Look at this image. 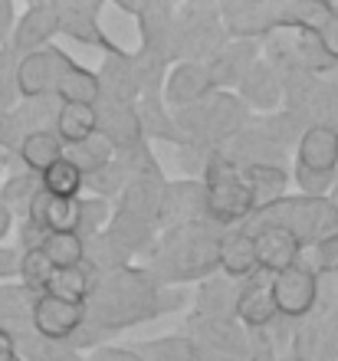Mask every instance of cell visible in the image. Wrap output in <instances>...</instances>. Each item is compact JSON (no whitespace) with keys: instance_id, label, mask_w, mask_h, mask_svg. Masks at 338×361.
<instances>
[{"instance_id":"cell-48","label":"cell","mask_w":338,"mask_h":361,"mask_svg":"<svg viewBox=\"0 0 338 361\" xmlns=\"http://www.w3.org/2000/svg\"><path fill=\"white\" fill-rule=\"evenodd\" d=\"M17 7H13V0H0V49L10 47V39H13V30H17Z\"/></svg>"},{"instance_id":"cell-3","label":"cell","mask_w":338,"mask_h":361,"mask_svg":"<svg viewBox=\"0 0 338 361\" xmlns=\"http://www.w3.org/2000/svg\"><path fill=\"white\" fill-rule=\"evenodd\" d=\"M256 227H279L306 247H315L319 240L338 237V207L332 197H306V194H289L276 200L272 207L256 210L243 224V230Z\"/></svg>"},{"instance_id":"cell-6","label":"cell","mask_w":338,"mask_h":361,"mask_svg":"<svg viewBox=\"0 0 338 361\" xmlns=\"http://www.w3.org/2000/svg\"><path fill=\"white\" fill-rule=\"evenodd\" d=\"M250 118H253V112L246 109V102L236 92H214L204 102V125H200V138L194 145H200L207 152H220L240 132H246Z\"/></svg>"},{"instance_id":"cell-22","label":"cell","mask_w":338,"mask_h":361,"mask_svg":"<svg viewBox=\"0 0 338 361\" xmlns=\"http://www.w3.org/2000/svg\"><path fill=\"white\" fill-rule=\"evenodd\" d=\"M220 273L236 279V283H246L256 273H263L260 269V253H256V237L250 230H224V237H220Z\"/></svg>"},{"instance_id":"cell-47","label":"cell","mask_w":338,"mask_h":361,"mask_svg":"<svg viewBox=\"0 0 338 361\" xmlns=\"http://www.w3.org/2000/svg\"><path fill=\"white\" fill-rule=\"evenodd\" d=\"M315 37H319L322 49H325V56H329L332 63L338 66V7H335V13L325 20V27H322Z\"/></svg>"},{"instance_id":"cell-25","label":"cell","mask_w":338,"mask_h":361,"mask_svg":"<svg viewBox=\"0 0 338 361\" xmlns=\"http://www.w3.org/2000/svg\"><path fill=\"white\" fill-rule=\"evenodd\" d=\"M240 171H243L246 188H250V194H253L256 210L272 207L276 200L289 197L292 174L286 171V164H246V168H240Z\"/></svg>"},{"instance_id":"cell-52","label":"cell","mask_w":338,"mask_h":361,"mask_svg":"<svg viewBox=\"0 0 338 361\" xmlns=\"http://www.w3.org/2000/svg\"><path fill=\"white\" fill-rule=\"evenodd\" d=\"M7 161H10V158L0 152V184H4V178H7V174H4V164H7Z\"/></svg>"},{"instance_id":"cell-49","label":"cell","mask_w":338,"mask_h":361,"mask_svg":"<svg viewBox=\"0 0 338 361\" xmlns=\"http://www.w3.org/2000/svg\"><path fill=\"white\" fill-rule=\"evenodd\" d=\"M20 276V250L0 247V283H17Z\"/></svg>"},{"instance_id":"cell-53","label":"cell","mask_w":338,"mask_h":361,"mask_svg":"<svg viewBox=\"0 0 338 361\" xmlns=\"http://www.w3.org/2000/svg\"><path fill=\"white\" fill-rule=\"evenodd\" d=\"M329 197H332V204H335V207H338V184H335V190H332Z\"/></svg>"},{"instance_id":"cell-46","label":"cell","mask_w":338,"mask_h":361,"mask_svg":"<svg viewBox=\"0 0 338 361\" xmlns=\"http://www.w3.org/2000/svg\"><path fill=\"white\" fill-rule=\"evenodd\" d=\"M83 361H145L138 352H135V345H102V348H95L89 352Z\"/></svg>"},{"instance_id":"cell-2","label":"cell","mask_w":338,"mask_h":361,"mask_svg":"<svg viewBox=\"0 0 338 361\" xmlns=\"http://www.w3.org/2000/svg\"><path fill=\"white\" fill-rule=\"evenodd\" d=\"M220 237L224 230L207 220L168 227L158 233L155 247L141 259V267L161 286L184 289L191 283H204L214 273H220Z\"/></svg>"},{"instance_id":"cell-17","label":"cell","mask_w":338,"mask_h":361,"mask_svg":"<svg viewBox=\"0 0 338 361\" xmlns=\"http://www.w3.org/2000/svg\"><path fill=\"white\" fill-rule=\"evenodd\" d=\"M217 92L214 86V76H210V69L207 63H174L168 69V79H164V92L161 99L171 105V109H188V105H198L204 99Z\"/></svg>"},{"instance_id":"cell-32","label":"cell","mask_w":338,"mask_h":361,"mask_svg":"<svg viewBox=\"0 0 338 361\" xmlns=\"http://www.w3.org/2000/svg\"><path fill=\"white\" fill-rule=\"evenodd\" d=\"M56 99L59 102H69V105H95L102 99V89H99V76L95 69L83 66V63H69L63 79L56 86Z\"/></svg>"},{"instance_id":"cell-11","label":"cell","mask_w":338,"mask_h":361,"mask_svg":"<svg viewBox=\"0 0 338 361\" xmlns=\"http://www.w3.org/2000/svg\"><path fill=\"white\" fill-rule=\"evenodd\" d=\"M56 13H59V37L83 43L89 49H102V53L115 43L102 27V13H105L102 0H56Z\"/></svg>"},{"instance_id":"cell-13","label":"cell","mask_w":338,"mask_h":361,"mask_svg":"<svg viewBox=\"0 0 338 361\" xmlns=\"http://www.w3.org/2000/svg\"><path fill=\"white\" fill-rule=\"evenodd\" d=\"M207 220V190L200 178H178L168 180L164 197L158 210V230L178 227V224H194Z\"/></svg>"},{"instance_id":"cell-45","label":"cell","mask_w":338,"mask_h":361,"mask_svg":"<svg viewBox=\"0 0 338 361\" xmlns=\"http://www.w3.org/2000/svg\"><path fill=\"white\" fill-rule=\"evenodd\" d=\"M17 66L20 56L13 49H0V109H13L20 102V89H17Z\"/></svg>"},{"instance_id":"cell-31","label":"cell","mask_w":338,"mask_h":361,"mask_svg":"<svg viewBox=\"0 0 338 361\" xmlns=\"http://www.w3.org/2000/svg\"><path fill=\"white\" fill-rule=\"evenodd\" d=\"M132 259L135 257L112 237V233H109V230H102V233H95V237L85 240L83 267L89 269L92 276H105V273H115V269L132 267Z\"/></svg>"},{"instance_id":"cell-10","label":"cell","mask_w":338,"mask_h":361,"mask_svg":"<svg viewBox=\"0 0 338 361\" xmlns=\"http://www.w3.org/2000/svg\"><path fill=\"white\" fill-rule=\"evenodd\" d=\"M272 299L282 322H299L319 302V276L299 259L296 267L272 276Z\"/></svg>"},{"instance_id":"cell-23","label":"cell","mask_w":338,"mask_h":361,"mask_svg":"<svg viewBox=\"0 0 338 361\" xmlns=\"http://www.w3.org/2000/svg\"><path fill=\"white\" fill-rule=\"evenodd\" d=\"M256 237V253H260V269L266 276H276L282 269L296 267L302 259V243L292 233L279 227H256L250 230Z\"/></svg>"},{"instance_id":"cell-24","label":"cell","mask_w":338,"mask_h":361,"mask_svg":"<svg viewBox=\"0 0 338 361\" xmlns=\"http://www.w3.org/2000/svg\"><path fill=\"white\" fill-rule=\"evenodd\" d=\"M240 286L243 283H236L230 276L214 273L210 279L198 283V289H194V309L191 312L207 315V319H234Z\"/></svg>"},{"instance_id":"cell-21","label":"cell","mask_w":338,"mask_h":361,"mask_svg":"<svg viewBox=\"0 0 338 361\" xmlns=\"http://www.w3.org/2000/svg\"><path fill=\"white\" fill-rule=\"evenodd\" d=\"M260 59H263V47H260V43H253V39H227V47L207 63L217 92H236L240 79H243Z\"/></svg>"},{"instance_id":"cell-16","label":"cell","mask_w":338,"mask_h":361,"mask_svg":"<svg viewBox=\"0 0 338 361\" xmlns=\"http://www.w3.org/2000/svg\"><path fill=\"white\" fill-rule=\"evenodd\" d=\"M95 76H99L102 99L125 102V105H138L141 102V89H138V79H135L132 49L112 43V47L102 53V66L95 69Z\"/></svg>"},{"instance_id":"cell-36","label":"cell","mask_w":338,"mask_h":361,"mask_svg":"<svg viewBox=\"0 0 338 361\" xmlns=\"http://www.w3.org/2000/svg\"><path fill=\"white\" fill-rule=\"evenodd\" d=\"M40 174L33 171H10L7 178H4V184H0V204L13 214L17 220H27L30 214V204H33V197L40 194Z\"/></svg>"},{"instance_id":"cell-29","label":"cell","mask_w":338,"mask_h":361,"mask_svg":"<svg viewBox=\"0 0 338 361\" xmlns=\"http://www.w3.org/2000/svg\"><path fill=\"white\" fill-rule=\"evenodd\" d=\"M66 158V145L56 138V132H37V135H27L17 148V161L23 171H33V174H43L49 171L56 161Z\"/></svg>"},{"instance_id":"cell-35","label":"cell","mask_w":338,"mask_h":361,"mask_svg":"<svg viewBox=\"0 0 338 361\" xmlns=\"http://www.w3.org/2000/svg\"><path fill=\"white\" fill-rule=\"evenodd\" d=\"M99 132V115H95V105H69L59 102V115H56V138L63 145H79L85 142L89 135Z\"/></svg>"},{"instance_id":"cell-30","label":"cell","mask_w":338,"mask_h":361,"mask_svg":"<svg viewBox=\"0 0 338 361\" xmlns=\"http://www.w3.org/2000/svg\"><path fill=\"white\" fill-rule=\"evenodd\" d=\"M33 299L37 295L20 283H0V332H27L33 329Z\"/></svg>"},{"instance_id":"cell-44","label":"cell","mask_w":338,"mask_h":361,"mask_svg":"<svg viewBox=\"0 0 338 361\" xmlns=\"http://www.w3.org/2000/svg\"><path fill=\"white\" fill-rule=\"evenodd\" d=\"M302 263L315 276H338V237L319 240L315 247L302 250Z\"/></svg>"},{"instance_id":"cell-28","label":"cell","mask_w":338,"mask_h":361,"mask_svg":"<svg viewBox=\"0 0 338 361\" xmlns=\"http://www.w3.org/2000/svg\"><path fill=\"white\" fill-rule=\"evenodd\" d=\"M332 13L329 0H279V33H319Z\"/></svg>"},{"instance_id":"cell-5","label":"cell","mask_w":338,"mask_h":361,"mask_svg":"<svg viewBox=\"0 0 338 361\" xmlns=\"http://www.w3.org/2000/svg\"><path fill=\"white\" fill-rule=\"evenodd\" d=\"M227 30L220 20L217 4H188L178 7V43H174V59L184 63H210V59L227 47Z\"/></svg>"},{"instance_id":"cell-8","label":"cell","mask_w":338,"mask_h":361,"mask_svg":"<svg viewBox=\"0 0 338 361\" xmlns=\"http://www.w3.org/2000/svg\"><path fill=\"white\" fill-rule=\"evenodd\" d=\"M230 39H272L279 33V0H230L217 4Z\"/></svg>"},{"instance_id":"cell-43","label":"cell","mask_w":338,"mask_h":361,"mask_svg":"<svg viewBox=\"0 0 338 361\" xmlns=\"http://www.w3.org/2000/svg\"><path fill=\"white\" fill-rule=\"evenodd\" d=\"M125 184H128V171H125V164L115 158L109 168H102L99 174H92V178H85V194L89 197H102V200H119L122 197Z\"/></svg>"},{"instance_id":"cell-34","label":"cell","mask_w":338,"mask_h":361,"mask_svg":"<svg viewBox=\"0 0 338 361\" xmlns=\"http://www.w3.org/2000/svg\"><path fill=\"white\" fill-rule=\"evenodd\" d=\"M13 122H17L20 135H37V132H56V115H59V99H20L13 109Z\"/></svg>"},{"instance_id":"cell-15","label":"cell","mask_w":338,"mask_h":361,"mask_svg":"<svg viewBox=\"0 0 338 361\" xmlns=\"http://www.w3.org/2000/svg\"><path fill=\"white\" fill-rule=\"evenodd\" d=\"M59 37V13H56V0L49 4H30L17 20V30H13V39H10V49L17 53L20 59L37 53V49L53 47V39Z\"/></svg>"},{"instance_id":"cell-51","label":"cell","mask_w":338,"mask_h":361,"mask_svg":"<svg viewBox=\"0 0 338 361\" xmlns=\"http://www.w3.org/2000/svg\"><path fill=\"white\" fill-rule=\"evenodd\" d=\"M13 224H17V217L10 214L4 204H0V247H4V240L10 237V230H13Z\"/></svg>"},{"instance_id":"cell-39","label":"cell","mask_w":338,"mask_h":361,"mask_svg":"<svg viewBox=\"0 0 338 361\" xmlns=\"http://www.w3.org/2000/svg\"><path fill=\"white\" fill-rule=\"evenodd\" d=\"M40 184H43V190L53 194V197L79 200L83 197V190H85V174L79 171L69 158H63V161H56L49 171L40 174Z\"/></svg>"},{"instance_id":"cell-12","label":"cell","mask_w":338,"mask_h":361,"mask_svg":"<svg viewBox=\"0 0 338 361\" xmlns=\"http://www.w3.org/2000/svg\"><path fill=\"white\" fill-rule=\"evenodd\" d=\"M306 174L338 180V125H309L296 145V164Z\"/></svg>"},{"instance_id":"cell-37","label":"cell","mask_w":338,"mask_h":361,"mask_svg":"<svg viewBox=\"0 0 338 361\" xmlns=\"http://www.w3.org/2000/svg\"><path fill=\"white\" fill-rule=\"evenodd\" d=\"M66 158L85 174V178H92V174H99L102 168H109V164L119 158V152L112 148V142H109L105 135L95 132V135H89L85 142L69 145V148H66Z\"/></svg>"},{"instance_id":"cell-27","label":"cell","mask_w":338,"mask_h":361,"mask_svg":"<svg viewBox=\"0 0 338 361\" xmlns=\"http://www.w3.org/2000/svg\"><path fill=\"white\" fill-rule=\"evenodd\" d=\"M138 118H141V132H145V142H164L181 148L184 145V135L178 132V122H174V109H171L161 95H145L138 102Z\"/></svg>"},{"instance_id":"cell-33","label":"cell","mask_w":338,"mask_h":361,"mask_svg":"<svg viewBox=\"0 0 338 361\" xmlns=\"http://www.w3.org/2000/svg\"><path fill=\"white\" fill-rule=\"evenodd\" d=\"M13 345H17V358H23V361H83V355L76 352L73 345L53 342L47 335H40L37 329L17 332L13 335Z\"/></svg>"},{"instance_id":"cell-1","label":"cell","mask_w":338,"mask_h":361,"mask_svg":"<svg viewBox=\"0 0 338 361\" xmlns=\"http://www.w3.org/2000/svg\"><path fill=\"white\" fill-rule=\"evenodd\" d=\"M188 305V293L178 286H161L145 267H125L95 276L92 293L85 299V322L105 335L112 345L125 329L151 322L158 315L178 312Z\"/></svg>"},{"instance_id":"cell-54","label":"cell","mask_w":338,"mask_h":361,"mask_svg":"<svg viewBox=\"0 0 338 361\" xmlns=\"http://www.w3.org/2000/svg\"><path fill=\"white\" fill-rule=\"evenodd\" d=\"M17 361H23V358H17Z\"/></svg>"},{"instance_id":"cell-26","label":"cell","mask_w":338,"mask_h":361,"mask_svg":"<svg viewBox=\"0 0 338 361\" xmlns=\"http://www.w3.org/2000/svg\"><path fill=\"white\" fill-rule=\"evenodd\" d=\"M135 352L145 361H220L217 355H210L204 345L194 342L184 332H171V335H161V338L138 342Z\"/></svg>"},{"instance_id":"cell-20","label":"cell","mask_w":338,"mask_h":361,"mask_svg":"<svg viewBox=\"0 0 338 361\" xmlns=\"http://www.w3.org/2000/svg\"><path fill=\"white\" fill-rule=\"evenodd\" d=\"M85 322V305H76V302H63L56 295L49 293H40L33 299V329L40 335H47L53 342H66L73 338Z\"/></svg>"},{"instance_id":"cell-42","label":"cell","mask_w":338,"mask_h":361,"mask_svg":"<svg viewBox=\"0 0 338 361\" xmlns=\"http://www.w3.org/2000/svg\"><path fill=\"white\" fill-rule=\"evenodd\" d=\"M112 214H115L112 200L83 194V197H79V230H76V233H79L83 240L102 233V230H109V224H112Z\"/></svg>"},{"instance_id":"cell-50","label":"cell","mask_w":338,"mask_h":361,"mask_svg":"<svg viewBox=\"0 0 338 361\" xmlns=\"http://www.w3.org/2000/svg\"><path fill=\"white\" fill-rule=\"evenodd\" d=\"M0 361H17V345L10 332H0Z\"/></svg>"},{"instance_id":"cell-7","label":"cell","mask_w":338,"mask_h":361,"mask_svg":"<svg viewBox=\"0 0 338 361\" xmlns=\"http://www.w3.org/2000/svg\"><path fill=\"white\" fill-rule=\"evenodd\" d=\"M181 332L200 342L220 361H250V332L236 319H207V315L191 312Z\"/></svg>"},{"instance_id":"cell-9","label":"cell","mask_w":338,"mask_h":361,"mask_svg":"<svg viewBox=\"0 0 338 361\" xmlns=\"http://www.w3.org/2000/svg\"><path fill=\"white\" fill-rule=\"evenodd\" d=\"M69 63H73V56L66 49H59L56 43L23 56L17 66L20 99H56V86Z\"/></svg>"},{"instance_id":"cell-40","label":"cell","mask_w":338,"mask_h":361,"mask_svg":"<svg viewBox=\"0 0 338 361\" xmlns=\"http://www.w3.org/2000/svg\"><path fill=\"white\" fill-rule=\"evenodd\" d=\"M40 250L47 253L49 263L56 269L83 267V259H85V240L79 233H47Z\"/></svg>"},{"instance_id":"cell-18","label":"cell","mask_w":338,"mask_h":361,"mask_svg":"<svg viewBox=\"0 0 338 361\" xmlns=\"http://www.w3.org/2000/svg\"><path fill=\"white\" fill-rule=\"evenodd\" d=\"M236 95L246 102V109L256 115H272L279 112L282 102H286V86H282L279 69L272 66L270 59H260L236 86Z\"/></svg>"},{"instance_id":"cell-14","label":"cell","mask_w":338,"mask_h":361,"mask_svg":"<svg viewBox=\"0 0 338 361\" xmlns=\"http://www.w3.org/2000/svg\"><path fill=\"white\" fill-rule=\"evenodd\" d=\"M234 319L246 332H266V329L279 322V309H276V299H272V276L256 273L253 279H246L240 286Z\"/></svg>"},{"instance_id":"cell-4","label":"cell","mask_w":338,"mask_h":361,"mask_svg":"<svg viewBox=\"0 0 338 361\" xmlns=\"http://www.w3.org/2000/svg\"><path fill=\"white\" fill-rule=\"evenodd\" d=\"M204 190H207V224L220 230L243 227L256 214L253 194L246 188L240 164H234L224 152H214L204 168Z\"/></svg>"},{"instance_id":"cell-38","label":"cell","mask_w":338,"mask_h":361,"mask_svg":"<svg viewBox=\"0 0 338 361\" xmlns=\"http://www.w3.org/2000/svg\"><path fill=\"white\" fill-rule=\"evenodd\" d=\"M92 283H95V276L85 267H69V269H56V273H53L47 293L56 295V299H63V302L85 305V299H89V293H92Z\"/></svg>"},{"instance_id":"cell-19","label":"cell","mask_w":338,"mask_h":361,"mask_svg":"<svg viewBox=\"0 0 338 361\" xmlns=\"http://www.w3.org/2000/svg\"><path fill=\"white\" fill-rule=\"evenodd\" d=\"M95 115H99V135H105L119 154L135 152L138 145H145V132H141L138 105L112 102V99H99L95 102Z\"/></svg>"},{"instance_id":"cell-41","label":"cell","mask_w":338,"mask_h":361,"mask_svg":"<svg viewBox=\"0 0 338 361\" xmlns=\"http://www.w3.org/2000/svg\"><path fill=\"white\" fill-rule=\"evenodd\" d=\"M53 273H56V267L49 263V257L43 253V250H23L20 253V276L17 283L23 286V289H30L33 295L47 293L49 279H53Z\"/></svg>"}]
</instances>
